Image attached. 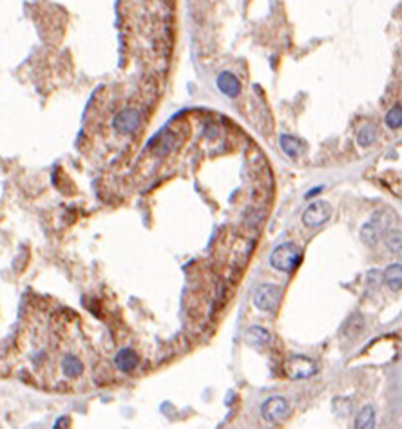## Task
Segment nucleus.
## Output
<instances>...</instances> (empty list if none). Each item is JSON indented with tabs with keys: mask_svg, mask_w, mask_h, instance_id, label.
<instances>
[{
	"mask_svg": "<svg viewBox=\"0 0 402 429\" xmlns=\"http://www.w3.org/2000/svg\"><path fill=\"white\" fill-rule=\"evenodd\" d=\"M216 83H218V89H220L225 96H228V98H236V96L241 93L239 80H237L232 73H228V71H225V73H221V75L218 76Z\"/></svg>",
	"mask_w": 402,
	"mask_h": 429,
	"instance_id": "1a4fd4ad",
	"label": "nucleus"
},
{
	"mask_svg": "<svg viewBox=\"0 0 402 429\" xmlns=\"http://www.w3.org/2000/svg\"><path fill=\"white\" fill-rule=\"evenodd\" d=\"M384 281H386V285L390 286L391 292H398V290H400V285H402L400 264H398V263L390 264V266L386 268V272H384Z\"/></svg>",
	"mask_w": 402,
	"mask_h": 429,
	"instance_id": "ddd939ff",
	"label": "nucleus"
},
{
	"mask_svg": "<svg viewBox=\"0 0 402 429\" xmlns=\"http://www.w3.org/2000/svg\"><path fill=\"white\" fill-rule=\"evenodd\" d=\"M281 301V288L272 283H261L254 290V304L261 312H274Z\"/></svg>",
	"mask_w": 402,
	"mask_h": 429,
	"instance_id": "f03ea898",
	"label": "nucleus"
},
{
	"mask_svg": "<svg viewBox=\"0 0 402 429\" xmlns=\"http://www.w3.org/2000/svg\"><path fill=\"white\" fill-rule=\"evenodd\" d=\"M279 145H281L283 152L288 158H292V160L301 158L304 150H306V143L303 140H299V138L290 136V134H281L279 136Z\"/></svg>",
	"mask_w": 402,
	"mask_h": 429,
	"instance_id": "6e6552de",
	"label": "nucleus"
},
{
	"mask_svg": "<svg viewBox=\"0 0 402 429\" xmlns=\"http://www.w3.org/2000/svg\"><path fill=\"white\" fill-rule=\"evenodd\" d=\"M138 355L136 351H133L131 348H123V350H120L116 353V357H114V364H116V367L120 370V372L123 373H131L134 370V367L138 366Z\"/></svg>",
	"mask_w": 402,
	"mask_h": 429,
	"instance_id": "9d476101",
	"label": "nucleus"
},
{
	"mask_svg": "<svg viewBox=\"0 0 402 429\" xmlns=\"http://www.w3.org/2000/svg\"><path fill=\"white\" fill-rule=\"evenodd\" d=\"M355 427L357 429H372L375 427V409L372 406H366L361 409V413L355 418Z\"/></svg>",
	"mask_w": 402,
	"mask_h": 429,
	"instance_id": "4468645a",
	"label": "nucleus"
},
{
	"mask_svg": "<svg viewBox=\"0 0 402 429\" xmlns=\"http://www.w3.org/2000/svg\"><path fill=\"white\" fill-rule=\"evenodd\" d=\"M285 372L294 380L310 379L317 373V364L308 357H303V355H294L285 362Z\"/></svg>",
	"mask_w": 402,
	"mask_h": 429,
	"instance_id": "7ed1b4c3",
	"label": "nucleus"
},
{
	"mask_svg": "<svg viewBox=\"0 0 402 429\" xmlns=\"http://www.w3.org/2000/svg\"><path fill=\"white\" fill-rule=\"evenodd\" d=\"M332 218V206L326 201H315L308 206L303 214V223L310 228L321 227Z\"/></svg>",
	"mask_w": 402,
	"mask_h": 429,
	"instance_id": "39448f33",
	"label": "nucleus"
},
{
	"mask_svg": "<svg viewBox=\"0 0 402 429\" xmlns=\"http://www.w3.org/2000/svg\"><path fill=\"white\" fill-rule=\"evenodd\" d=\"M60 367H62V373L67 377V379H78V377L83 373V362L73 353L64 355L62 362H60Z\"/></svg>",
	"mask_w": 402,
	"mask_h": 429,
	"instance_id": "9b49d317",
	"label": "nucleus"
},
{
	"mask_svg": "<svg viewBox=\"0 0 402 429\" xmlns=\"http://www.w3.org/2000/svg\"><path fill=\"white\" fill-rule=\"evenodd\" d=\"M301 250L294 243H283L275 247L270 256V264L279 272H292L301 263Z\"/></svg>",
	"mask_w": 402,
	"mask_h": 429,
	"instance_id": "f257e3e1",
	"label": "nucleus"
},
{
	"mask_svg": "<svg viewBox=\"0 0 402 429\" xmlns=\"http://www.w3.org/2000/svg\"><path fill=\"white\" fill-rule=\"evenodd\" d=\"M384 239L391 252H398V250H400V232L398 230L388 232V235H384Z\"/></svg>",
	"mask_w": 402,
	"mask_h": 429,
	"instance_id": "f3484780",
	"label": "nucleus"
},
{
	"mask_svg": "<svg viewBox=\"0 0 402 429\" xmlns=\"http://www.w3.org/2000/svg\"><path fill=\"white\" fill-rule=\"evenodd\" d=\"M375 140H377V131H375L373 125H364L357 134V143L361 147H369Z\"/></svg>",
	"mask_w": 402,
	"mask_h": 429,
	"instance_id": "2eb2a0df",
	"label": "nucleus"
},
{
	"mask_svg": "<svg viewBox=\"0 0 402 429\" xmlns=\"http://www.w3.org/2000/svg\"><path fill=\"white\" fill-rule=\"evenodd\" d=\"M245 339L246 343L252 344V346H263L270 341V333L261 326H250L245 331Z\"/></svg>",
	"mask_w": 402,
	"mask_h": 429,
	"instance_id": "f8f14e48",
	"label": "nucleus"
},
{
	"mask_svg": "<svg viewBox=\"0 0 402 429\" xmlns=\"http://www.w3.org/2000/svg\"><path fill=\"white\" fill-rule=\"evenodd\" d=\"M140 125H141V116L136 109H123L112 120V127H114L116 132H120V134L136 132L140 129Z\"/></svg>",
	"mask_w": 402,
	"mask_h": 429,
	"instance_id": "0eeeda50",
	"label": "nucleus"
},
{
	"mask_svg": "<svg viewBox=\"0 0 402 429\" xmlns=\"http://www.w3.org/2000/svg\"><path fill=\"white\" fill-rule=\"evenodd\" d=\"M386 125L395 131V129H400L402 125V109L400 105H395V107L390 109V112L386 114Z\"/></svg>",
	"mask_w": 402,
	"mask_h": 429,
	"instance_id": "dca6fc26",
	"label": "nucleus"
},
{
	"mask_svg": "<svg viewBox=\"0 0 402 429\" xmlns=\"http://www.w3.org/2000/svg\"><path fill=\"white\" fill-rule=\"evenodd\" d=\"M388 223H390V221H386V214L377 212V214L373 216L368 223L362 227V230H361L362 241H364L366 244H369V247L377 244L379 237L388 230Z\"/></svg>",
	"mask_w": 402,
	"mask_h": 429,
	"instance_id": "423d86ee",
	"label": "nucleus"
},
{
	"mask_svg": "<svg viewBox=\"0 0 402 429\" xmlns=\"http://www.w3.org/2000/svg\"><path fill=\"white\" fill-rule=\"evenodd\" d=\"M290 415V404L283 396H270L261 406V417L266 422H281Z\"/></svg>",
	"mask_w": 402,
	"mask_h": 429,
	"instance_id": "20e7f679",
	"label": "nucleus"
}]
</instances>
